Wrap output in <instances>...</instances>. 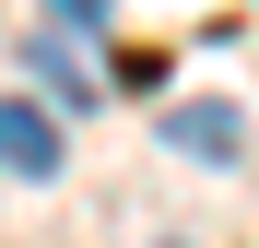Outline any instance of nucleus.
I'll use <instances>...</instances> for the list:
<instances>
[{"instance_id": "4", "label": "nucleus", "mask_w": 259, "mask_h": 248, "mask_svg": "<svg viewBox=\"0 0 259 248\" xmlns=\"http://www.w3.org/2000/svg\"><path fill=\"white\" fill-rule=\"evenodd\" d=\"M48 24H106V0H48Z\"/></svg>"}, {"instance_id": "2", "label": "nucleus", "mask_w": 259, "mask_h": 248, "mask_svg": "<svg viewBox=\"0 0 259 248\" xmlns=\"http://www.w3.org/2000/svg\"><path fill=\"white\" fill-rule=\"evenodd\" d=\"M165 142H177L189 165H236L247 118H236V107H165Z\"/></svg>"}, {"instance_id": "1", "label": "nucleus", "mask_w": 259, "mask_h": 248, "mask_svg": "<svg viewBox=\"0 0 259 248\" xmlns=\"http://www.w3.org/2000/svg\"><path fill=\"white\" fill-rule=\"evenodd\" d=\"M0 178H59V118L0 95Z\"/></svg>"}, {"instance_id": "3", "label": "nucleus", "mask_w": 259, "mask_h": 248, "mask_svg": "<svg viewBox=\"0 0 259 248\" xmlns=\"http://www.w3.org/2000/svg\"><path fill=\"white\" fill-rule=\"evenodd\" d=\"M24 59H35V83H48V95H59V107H82V95H95V59H82V48H71V36H35V48H24Z\"/></svg>"}]
</instances>
